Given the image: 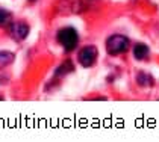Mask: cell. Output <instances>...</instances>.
<instances>
[{
    "instance_id": "cell-12",
    "label": "cell",
    "mask_w": 159,
    "mask_h": 142,
    "mask_svg": "<svg viewBox=\"0 0 159 142\" xmlns=\"http://www.w3.org/2000/svg\"><path fill=\"white\" fill-rule=\"evenodd\" d=\"M0 100H2V97H0Z\"/></svg>"
},
{
    "instance_id": "cell-6",
    "label": "cell",
    "mask_w": 159,
    "mask_h": 142,
    "mask_svg": "<svg viewBox=\"0 0 159 142\" xmlns=\"http://www.w3.org/2000/svg\"><path fill=\"white\" fill-rule=\"evenodd\" d=\"M148 55H150V48L148 46H146L144 42H136L134 46V58L138 60H143L148 58Z\"/></svg>"
},
{
    "instance_id": "cell-3",
    "label": "cell",
    "mask_w": 159,
    "mask_h": 142,
    "mask_svg": "<svg viewBox=\"0 0 159 142\" xmlns=\"http://www.w3.org/2000/svg\"><path fill=\"white\" fill-rule=\"evenodd\" d=\"M97 56H98V50L96 46H85L79 51L77 55V60L80 62L82 67H93L97 60Z\"/></svg>"
},
{
    "instance_id": "cell-11",
    "label": "cell",
    "mask_w": 159,
    "mask_h": 142,
    "mask_svg": "<svg viewBox=\"0 0 159 142\" xmlns=\"http://www.w3.org/2000/svg\"><path fill=\"white\" fill-rule=\"evenodd\" d=\"M29 2H35V0H29Z\"/></svg>"
},
{
    "instance_id": "cell-10",
    "label": "cell",
    "mask_w": 159,
    "mask_h": 142,
    "mask_svg": "<svg viewBox=\"0 0 159 142\" xmlns=\"http://www.w3.org/2000/svg\"><path fill=\"white\" fill-rule=\"evenodd\" d=\"M9 21H11V15H9V12L6 11V9H0V27L9 24Z\"/></svg>"
},
{
    "instance_id": "cell-8",
    "label": "cell",
    "mask_w": 159,
    "mask_h": 142,
    "mask_svg": "<svg viewBox=\"0 0 159 142\" xmlns=\"http://www.w3.org/2000/svg\"><path fill=\"white\" fill-rule=\"evenodd\" d=\"M136 82L139 83L141 86H152V85H153V79H152V76L147 74V73H139V74L136 76Z\"/></svg>"
},
{
    "instance_id": "cell-2",
    "label": "cell",
    "mask_w": 159,
    "mask_h": 142,
    "mask_svg": "<svg viewBox=\"0 0 159 142\" xmlns=\"http://www.w3.org/2000/svg\"><path fill=\"white\" fill-rule=\"evenodd\" d=\"M129 46L130 42L124 35H111L106 39V51L112 56L126 53L129 50Z\"/></svg>"
},
{
    "instance_id": "cell-7",
    "label": "cell",
    "mask_w": 159,
    "mask_h": 142,
    "mask_svg": "<svg viewBox=\"0 0 159 142\" xmlns=\"http://www.w3.org/2000/svg\"><path fill=\"white\" fill-rule=\"evenodd\" d=\"M15 59L14 53L11 51H5V50H0V68H5L8 65H11Z\"/></svg>"
},
{
    "instance_id": "cell-5",
    "label": "cell",
    "mask_w": 159,
    "mask_h": 142,
    "mask_svg": "<svg viewBox=\"0 0 159 142\" xmlns=\"http://www.w3.org/2000/svg\"><path fill=\"white\" fill-rule=\"evenodd\" d=\"M61 8L65 15H68V14H79V12H82L86 8V3L85 0H64L61 3Z\"/></svg>"
},
{
    "instance_id": "cell-9",
    "label": "cell",
    "mask_w": 159,
    "mask_h": 142,
    "mask_svg": "<svg viewBox=\"0 0 159 142\" xmlns=\"http://www.w3.org/2000/svg\"><path fill=\"white\" fill-rule=\"evenodd\" d=\"M73 70H74V67H73V64H71V60H65L61 67L56 70V76H65V74L71 73Z\"/></svg>"
},
{
    "instance_id": "cell-4",
    "label": "cell",
    "mask_w": 159,
    "mask_h": 142,
    "mask_svg": "<svg viewBox=\"0 0 159 142\" xmlns=\"http://www.w3.org/2000/svg\"><path fill=\"white\" fill-rule=\"evenodd\" d=\"M9 35L15 41H23L29 35V26L25 21H12L9 26Z\"/></svg>"
},
{
    "instance_id": "cell-1",
    "label": "cell",
    "mask_w": 159,
    "mask_h": 142,
    "mask_svg": "<svg viewBox=\"0 0 159 142\" xmlns=\"http://www.w3.org/2000/svg\"><path fill=\"white\" fill-rule=\"evenodd\" d=\"M58 42L65 51H73L79 44V33L73 27H64L58 32Z\"/></svg>"
}]
</instances>
